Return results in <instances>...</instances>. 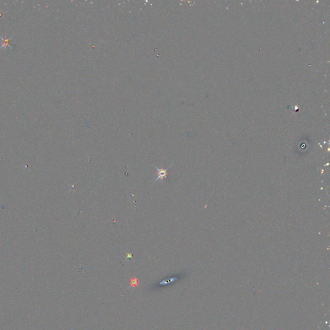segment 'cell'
Here are the masks:
<instances>
[{
  "label": "cell",
  "mask_w": 330,
  "mask_h": 330,
  "mask_svg": "<svg viewBox=\"0 0 330 330\" xmlns=\"http://www.w3.org/2000/svg\"><path fill=\"white\" fill-rule=\"evenodd\" d=\"M173 165V164H171L169 167L168 168L166 169H164V168H159L157 166H155V169L157 170V178L155 179V181L156 182L158 180H163L164 179H166L167 178V175H168V170L170 168V166Z\"/></svg>",
  "instance_id": "1"
},
{
  "label": "cell",
  "mask_w": 330,
  "mask_h": 330,
  "mask_svg": "<svg viewBox=\"0 0 330 330\" xmlns=\"http://www.w3.org/2000/svg\"><path fill=\"white\" fill-rule=\"evenodd\" d=\"M130 286L133 288H136L139 285V281L136 277L132 278L130 281Z\"/></svg>",
  "instance_id": "2"
},
{
  "label": "cell",
  "mask_w": 330,
  "mask_h": 330,
  "mask_svg": "<svg viewBox=\"0 0 330 330\" xmlns=\"http://www.w3.org/2000/svg\"><path fill=\"white\" fill-rule=\"evenodd\" d=\"M127 258H132V255L131 253H127Z\"/></svg>",
  "instance_id": "3"
}]
</instances>
